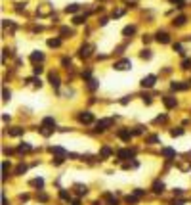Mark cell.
<instances>
[{"mask_svg": "<svg viewBox=\"0 0 191 205\" xmlns=\"http://www.w3.org/2000/svg\"><path fill=\"white\" fill-rule=\"evenodd\" d=\"M189 86V84H185V83H172V88L174 90H185Z\"/></svg>", "mask_w": 191, "mask_h": 205, "instance_id": "obj_12", "label": "cell"}, {"mask_svg": "<svg viewBox=\"0 0 191 205\" xmlns=\"http://www.w3.org/2000/svg\"><path fill=\"white\" fill-rule=\"evenodd\" d=\"M134 31H136V29H134V27H126V29H124V35H132Z\"/></svg>", "mask_w": 191, "mask_h": 205, "instance_id": "obj_29", "label": "cell"}, {"mask_svg": "<svg viewBox=\"0 0 191 205\" xmlns=\"http://www.w3.org/2000/svg\"><path fill=\"white\" fill-rule=\"evenodd\" d=\"M31 59L32 61H42V59H44V54H42V52H32Z\"/></svg>", "mask_w": 191, "mask_h": 205, "instance_id": "obj_9", "label": "cell"}, {"mask_svg": "<svg viewBox=\"0 0 191 205\" xmlns=\"http://www.w3.org/2000/svg\"><path fill=\"white\" fill-rule=\"evenodd\" d=\"M162 102H164L166 108H176V104H178V102H176V98H172V96H164V98H162Z\"/></svg>", "mask_w": 191, "mask_h": 205, "instance_id": "obj_4", "label": "cell"}, {"mask_svg": "<svg viewBox=\"0 0 191 205\" xmlns=\"http://www.w3.org/2000/svg\"><path fill=\"white\" fill-rule=\"evenodd\" d=\"M73 205H80V203H78V201H73Z\"/></svg>", "mask_w": 191, "mask_h": 205, "instance_id": "obj_37", "label": "cell"}, {"mask_svg": "<svg viewBox=\"0 0 191 205\" xmlns=\"http://www.w3.org/2000/svg\"><path fill=\"white\" fill-rule=\"evenodd\" d=\"M17 150H19V152H31L32 148H31V146H29V144H25V142H23V144H21V146H19V148H17Z\"/></svg>", "mask_w": 191, "mask_h": 205, "instance_id": "obj_18", "label": "cell"}, {"mask_svg": "<svg viewBox=\"0 0 191 205\" xmlns=\"http://www.w3.org/2000/svg\"><path fill=\"white\" fill-rule=\"evenodd\" d=\"M19 134H23V128L15 127V128H12V130H10V136H19Z\"/></svg>", "mask_w": 191, "mask_h": 205, "instance_id": "obj_15", "label": "cell"}, {"mask_svg": "<svg viewBox=\"0 0 191 205\" xmlns=\"http://www.w3.org/2000/svg\"><path fill=\"white\" fill-rule=\"evenodd\" d=\"M2 94H4V100H6V102H8V100H10V96H12V94H10V90H4Z\"/></svg>", "mask_w": 191, "mask_h": 205, "instance_id": "obj_31", "label": "cell"}, {"mask_svg": "<svg viewBox=\"0 0 191 205\" xmlns=\"http://www.w3.org/2000/svg\"><path fill=\"white\" fill-rule=\"evenodd\" d=\"M32 71H34V75H40V73H42V67L38 65V67H34V69H32Z\"/></svg>", "mask_w": 191, "mask_h": 205, "instance_id": "obj_34", "label": "cell"}, {"mask_svg": "<svg viewBox=\"0 0 191 205\" xmlns=\"http://www.w3.org/2000/svg\"><path fill=\"white\" fill-rule=\"evenodd\" d=\"M157 40H159V42H162V44H166V42H168V35H166V33H159V35H157Z\"/></svg>", "mask_w": 191, "mask_h": 205, "instance_id": "obj_11", "label": "cell"}, {"mask_svg": "<svg viewBox=\"0 0 191 205\" xmlns=\"http://www.w3.org/2000/svg\"><path fill=\"white\" fill-rule=\"evenodd\" d=\"M84 21H86L84 17H75V23H76V25H80V23H84Z\"/></svg>", "mask_w": 191, "mask_h": 205, "instance_id": "obj_32", "label": "cell"}, {"mask_svg": "<svg viewBox=\"0 0 191 205\" xmlns=\"http://www.w3.org/2000/svg\"><path fill=\"white\" fill-rule=\"evenodd\" d=\"M50 83H52V86H59V79H57L54 73L50 75Z\"/></svg>", "mask_w": 191, "mask_h": 205, "instance_id": "obj_17", "label": "cell"}, {"mask_svg": "<svg viewBox=\"0 0 191 205\" xmlns=\"http://www.w3.org/2000/svg\"><path fill=\"white\" fill-rule=\"evenodd\" d=\"M174 23H176V25H184V23H185V17H184V15H180V17L174 21Z\"/></svg>", "mask_w": 191, "mask_h": 205, "instance_id": "obj_24", "label": "cell"}, {"mask_svg": "<svg viewBox=\"0 0 191 205\" xmlns=\"http://www.w3.org/2000/svg\"><path fill=\"white\" fill-rule=\"evenodd\" d=\"M182 67H184V69H189V67H191V59H184Z\"/></svg>", "mask_w": 191, "mask_h": 205, "instance_id": "obj_25", "label": "cell"}, {"mask_svg": "<svg viewBox=\"0 0 191 205\" xmlns=\"http://www.w3.org/2000/svg\"><path fill=\"white\" fill-rule=\"evenodd\" d=\"M78 121L80 123H92L94 121V115H92L90 111H82V113L78 115Z\"/></svg>", "mask_w": 191, "mask_h": 205, "instance_id": "obj_3", "label": "cell"}, {"mask_svg": "<svg viewBox=\"0 0 191 205\" xmlns=\"http://www.w3.org/2000/svg\"><path fill=\"white\" fill-rule=\"evenodd\" d=\"M101 155H103V157H107V155H111V150H109V148H103V150H101Z\"/></svg>", "mask_w": 191, "mask_h": 205, "instance_id": "obj_27", "label": "cell"}, {"mask_svg": "<svg viewBox=\"0 0 191 205\" xmlns=\"http://www.w3.org/2000/svg\"><path fill=\"white\" fill-rule=\"evenodd\" d=\"M162 155H166V157H174V155H176V152H174V150H170V148H164V150H162Z\"/></svg>", "mask_w": 191, "mask_h": 205, "instance_id": "obj_14", "label": "cell"}, {"mask_svg": "<svg viewBox=\"0 0 191 205\" xmlns=\"http://www.w3.org/2000/svg\"><path fill=\"white\" fill-rule=\"evenodd\" d=\"M59 44H61V40H59V39H50V40H48V46H52V48H57Z\"/></svg>", "mask_w": 191, "mask_h": 205, "instance_id": "obj_13", "label": "cell"}, {"mask_svg": "<svg viewBox=\"0 0 191 205\" xmlns=\"http://www.w3.org/2000/svg\"><path fill=\"white\" fill-rule=\"evenodd\" d=\"M75 188H76V192L80 194V196H82V194H86V192H88V190H86V186H82V184H76Z\"/></svg>", "mask_w": 191, "mask_h": 205, "instance_id": "obj_19", "label": "cell"}, {"mask_svg": "<svg viewBox=\"0 0 191 205\" xmlns=\"http://www.w3.org/2000/svg\"><path fill=\"white\" fill-rule=\"evenodd\" d=\"M90 50H92V46H82V48H80V52H78V56H80V58H88L90 56Z\"/></svg>", "mask_w": 191, "mask_h": 205, "instance_id": "obj_6", "label": "cell"}, {"mask_svg": "<svg viewBox=\"0 0 191 205\" xmlns=\"http://www.w3.org/2000/svg\"><path fill=\"white\" fill-rule=\"evenodd\" d=\"M2 205H8V199H6V196L2 194Z\"/></svg>", "mask_w": 191, "mask_h": 205, "instance_id": "obj_36", "label": "cell"}, {"mask_svg": "<svg viewBox=\"0 0 191 205\" xmlns=\"http://www.w3.org/2000/svg\"><path fill=\"white\" fill-rule=\"evenodd\" d=\"M132 67V61L130 59H122V61H119V63H115V69L117 71H126Z\"/></svg>", "mask_w": 191, "mask_h": 205, "instance_id": "obj_1", "label": "cell"}, {"mask_svg": "<svg viewBox=\"0 0 191 205\" xmlns=\"http://www.w3.org/2000/svg\"><path fill=\"white\" fill-rule=\"evenodd\" d=\"M170 134H172V136H180V134H184V130H182V128H174Z\"/></svg>", "mask_w": 191, "mask_h": 205, "instance_id": "obj_22", "label": "cell"}, {"mask_svg": "<svg viewBox=\"0 0 191 205\" xmlns=\"http://www.w3.org/2000/svg\"><path fill=\"white\" fill-rule=\"evenodd\" d=\"M155 81H157V77H155V75L143 77V79H141V86H147V88H151L153 84H155Z\"/></svg>", "mask_w": 191, "mask_h": 205, "instance_id": "obj_2", "label": "cell"}, {"mask_svg": "<svg viewBox=\"0 0 191 205\" xmlns=\"http://www.w3.org/2000/svg\"><path fill=\"white\" fill-rule=\"evenodd\" d=\"M31 184H32V186H36V188H42V184H44V180H42V178H34V180L31 182Z\"/></svg>", "mask_w": 191, "mask_h": 205, "instance_id": "obj_20", "label": "cell"}, {"mask_svg": "<svg viewBox=\"0 0 191 205\" xmlns=\"http://www.w3.org/2000/svg\"><path fill=\"white\" fill-rule=\"evenodd\" d=\"M119 138L124 140V142H128L130 138H132V132H130V130H121V132H119Z\"/></svg>", "mask_w": 191, "mask_h": 205, "instance_id": "obj_7", "label": "cell"}, {"mask_svg": "<svg viewBox=\"0 0 191 205\" xmlns=\"http://www.w3.org/2000/svg\"><path fill=\"white\" fill-rule=\"evenodd\" d=\"M126 201H128V203H136V201H138V198H136V196H128Z\"/></svg>", "mask_w": 191, "mask_h": 205, "instance_id": "obj_28", "label": "cell"}, {"mask_svg": "<svg viewBox=\"0 0 191 205\" xmlns=\"http://www.w3.org/2000/svg\"><path fill=\"white\" fill-rule=\"evenodd\" d=\"M111 123H113V119H101V121H97V125H96V127L99 128V130H103V128L111 127Z\"/></svg>", "mask_w": 191, "mask_h": 205, "instance_id": "obj_5", "label": "cell"}, {"mask_svg": "<svg viewBox=\"0 0 191 205\" xmlns=\"http://www.w3.org/2000/svg\"><path fill=\"white\" fill-rule=\"evenodd\" d=\"M59 196H61V198H63V199H69V194L65 192V190H61V192H59Z\"/></svg>", "mask_w": 191, "mask_h": 205, "instance_id": "obj_33", "label": "cell"}, {"mask_svg": "<svg viewBox=\"0 0 191 205\" xmlns=\"http://www.w3.org/2000/svg\"><path fill=\"white\" fill-rule=\"evenodd\" d=\"M107 203H109V205H119V201H117V198H111V196H107Z\"/></svg>", "mask_w": 191, "mask_h": 205, "instance_id": "obj_21", "label": "cell"}, {"mask_svg": "<svg viewBox=\"0 0 191 205\" xmlns=\"http://www.w3.org/2000/svg\"><path fill=\"white\" fill-rule=\"evenodd\" d=\"M153 192H155V194H162V192H164V184H162V182H155V184H153Z\"/></svg>", "mask_w": 191, "mask_h": 205, "instance_id": "obj_8", "label": "cell"}, {"mask_svg": "<svg viewBox=\"0 0 191 205\" xmlns=\"http://www.w3.org/2000/svg\"><path fill=\"white\" fill-rule=\"evenodd\" d=\"M76 10H78V4H71V6L65 8V12H67V13H75Z\"/></svg>", "mask_w": 191, "mask_h": 205, "instance_id": "obj_16", "label": "cell"}, {"mask_svg": "<svg viewBox=\"0 0 191 205\" xmlns=\"http://www.w3.org/2000/svg\"><path fill=\"white\" fill-rule=\"evenodd\" d=\"M166 121V117L164 115H160V117H157V123H164Z\"/></svg>", "mask_w": 191, "mask_h": 205, "instance_id": "obj_35", "label": "cell"}, {"mask_svg": "<svg viewBox=\"0 0 191 205\" xmlns=\"http://www.w3.org/2000/svg\"><path fill=\"white\" fill-rule=\"evenodd\" d=\"M141 58H151V52H149V50H143V52H141Z\"/></svg>", "mask_w": 191, "mask_h": 205, "instance_id": "obj_30", "label": "cell"}, {"mask_svg": "<svg viewBox=\"0 0 191 205\" xmlns=\"http://www.w3.org/2000/svg\"><path fill=\"white\" fill-rule=\"evenodd\" d=\"M117 155H119V159H128V157H132V152H128V150H121Z\"/></svg>", "mask_w": 191, "mask_h": 205, "instance_id": "obj_10", "label": "cell"}, {"mask_svg": "<svg viewBox=\"0 0 191 205\" xmlns=\"http://www.w3.org/2000/svg\"><path fill=\"white\" fill-rule=\"evenodd\" d=\"M25 171H27V167H25V165H19L17 169H15V173H17V174H21V173H25Z\"/></svg>", "mask_w": 191, "mask_h": 205, "instance_id": "obj_23", "label": "cell"}, {"mask_svg": "<svg viewBox=\"0 0 191 205\" xmlns=\"http://www.w3.org/2000/svg\"><path fill=\"white\" fill-rule=\"evenodd\" d=\"M8 169H10V163H6V161H4V163H2V171H4V176H6Z\"/></svg>", "mask_w": 191, "mask_h": 205, "instance_id": "obj_26", "label": "cell"}]
</instances>
